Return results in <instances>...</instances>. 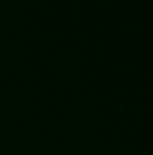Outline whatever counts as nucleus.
<instances>
[]
</instances>
